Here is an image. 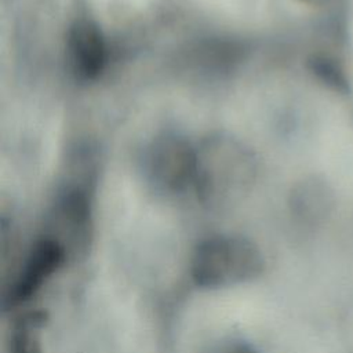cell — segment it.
<instances>
[{"label": "cell", "mask_w": 353, "mask_h": 353, "mask_svg": "<svg viewBox=\"0 0 353 353\" xmlns=\"http://www.w3.org/2000/svg\"><path fill=\"white\" fill-rule=\"evenodd\" d=\"M69 254L52 236L43 233L28 250L23 262L6 294V306L28 303L61 270Z\"/></svg>", "instance_id": "5b68a950"}, {"label": "cell", "mask_w": 353, "mask_h": 353, "mask_svg": "<svg viewBox=\"0 0 353 353\" xmlns=\"http://www.w3.org/2000/svg\"><path fill=\"white\" fill-rule=\"evenodd\" d=\"M258 174L255 153L240 138L212 132L196 142L193 192L216 203L245 193Z\"/></svg>", "instance_id": "6da1fadb"}, {"label": "cell", "mask_w": 353, "mask_h": 353, "mask_svg": "<svg viewBox=\"0 0 353 353\" xmlns=\"http://www.w3.org/2000/svg\"><path fill=\"white\" fill-rule=\"evenodd\" d=\"M295 1H299V3L307 4V6H320V4L327 3L328 0H295Z\"/></svg>", "instance_id": "ba28073f"}, {"label": "cell", "mask_w": 353, "mask_h": 353, "mask_svg": "<svg viewBox=\"0 0 353 353\" xmlns=\"http://www.w3.org/2000/svg\"><path fill=\"white\" fill-rule=\"evenodd\" d=\"M43 313L25 312L19 314L8 332L7 353H43Z\"/></svg>", "instance_id": "8992f818"}, {"label": "cell", "mask_w": 353, "mask_h": 353, "mask_svg": "<svg viewBox=\"0 0 353 353\" xmlns=\"http://www.w3.org/2000/svg\"><path fill=\"white\" fill-rule=\"evenodd\" d=\"M258 245L239 234H214L203 239L192 251L189 274L203 290H221L255 280L263 272Z\"/></svg>", "instance_id": "7a4b0ae2"}, {"label": "cell", "mask_w": 353, "mask_h": 353, "mask_svg": "<svg viewBox=\"0 0 353 353\" xmlns=\"http://www.w3.org/2000/svg\"><path fill=\"white\" fill-rule=\"evenodd\" d=\"M210 353H259L250 342L243 339H228L214 346Z\"/></svg>", "instance_id": "52a82bcc"}, {"label": "cell", "mask_w": 353, "mask_h": 353, "mask_svg": "<svg viewBox=\"0 0 353 353\" xmlns=\"http://www.w3.org/2000/svg\"><path fill=\"white\" fill-rule=\"evenodd\" d=\"M66 66L79 83H92L105 72L109 44L88 0H72L65 25Z\"/></svg>", "instance_id": "3957f363"}, {"label": "cell", "mask_w": 353, "mask_h": 353, "mask_svg": "<svg viewBox=\"0 0 353 353\" xmlns=\"http://www.w3.org/2000/svg\"><path fill=\"white\" fill-rule=\"evenodd\" d=\"M196 143L175 131L156 134L143 148L141 168L145 181L161 194L193 190Z\"/></svg>", "instance_id": "277c9868"}]
</instances>
